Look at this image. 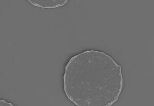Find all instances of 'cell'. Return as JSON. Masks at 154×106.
Segmentation results:
<instances>
[{
  "label": "cell",
  "instance_id": "6da1fadb",
  "mask_svg": "<svg viewBox=\"0 0 154 106\" xmlns=\"http://www.w3.org/2000/svg\"><path fill=\"white\" fill-rule=\"evenodd\" d=\"M63 86L75 106H112L122 91V67L104 52L85 50L67 61Z\"/></svg>",
  "mask_w": 154,
  "mask_h": 106
},
{
  "label": "cell",
  "instance_id": "7a4b0ae2",
  "mask_svg": "<svg viewBox=\"0 0 154 106\" xmlns=\"http://www.w3.org/2000/svg\"><path fill=\"white\" fill-rule=\"evenodd\" d=\"M67 0H29L31 5L43 9H55L62 7L67 3Z\"/></svg>",
  "mask_w": 154,
  "mask_h": 106
},
{
  "label": "cell",
  "instance_id": "3957f363",
  "mask_svg": "<svg viewBox=\"0 0 154 106\" xmlns=\"http://www.w3.org/2000/svg\"><path fill=\"white\" fill-rule=\"evenodd\" d=\"M0 106H15L12 103L7 102L5 100H0Z\"/></svg>",
  "mask_w": 154,
  "mask_h": 106
}]
</instances>
